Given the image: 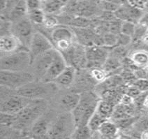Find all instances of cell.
Instances as JSON below:
<instances>
[{"mask_svg": "<svg viewBox=\"0 0 148 139\" xmlns=\"http://www.w3.org/2000/svg\"><path fill=\"white\" fill-rule=\"evenodd\" d=\"M148 0H127V2L134 7L144 11Z\"/></svg>", "mask_w": 148, "mask_h": 139, "instance_id": "39", "label": "cell"}, {"mask_svg": "<svg viewBox=\"0 0 148 139\" xmlns=\"http://www.w3.org/2000/svg\"><path fill=\"white\" fill-rule=\"evenodd\" d=\"M74 31L66 26H57L53 29L50 37L54 47L61 53H66L73 46Z\"/></svg>", "mask_w": 148, "mask_h": 139, "instance_id": "6", "label": "cell"}, {"mask_svg": "<svg viewBox=\"0 0 148 139\" xmlns=\"http://www.w3.org/2000/svg\"><path fill=\"white\" fill-rule=\"evenodd\" d=\"M136 24L132 22H127L124 21L122 23V25H121V32L122 34L128 35L129 36L133 37L135 33Z\"/></svg>", "mask_w": 148, "mask_h": 139, "instance_id": "30", "label": "cell"}, {"mask_svg": "<svg viewBox=\"0 0 148 139\" xmlns=\"http://www.w3.org/2000/svg\"><path fill=\"white\" fill-rule=\"evenodd\" d=\"M125 93H127V94H129V96L133 97V98L135 99L138 98V97L140 96L143 92H141L140 90H139L137 87H136L135 85L132 84V85H130V86H128L126 88Z\"/></svg>", "mask_w": 148, "mask_h": 139, "instance_id": "37", "label": "cell"}, {"mask_svg": "<svg viewBox=\"0 0 148 139\" xmlns=\"http://www.w3.org/2000/svg\"><path fill=\"white\" fill-rule=\"evenodd\" d=\"M76 74V68L73 66L67 65L63 71L54 80L53 83L60 87L66 88L73 83Z\"/></svg>", "mask_w": 148, "mask_h": 139, "instance_id": "16", "label": "cell"}, {"mask_svg": "<svg viewBox=\"0 0 148 139\" xmlns=\"http://www.w3.org/2000/svg\"><path fill=\"white\" fill-rule=\"evenodd\" d=\"M50 126L45 119L40 117L32 125V134L36 138H43L48 134Z\"/></svg>", "mask_w": 148, "mask_h": 139, "instance_id": "22", "label": "cell"}, {"mask_svg": "<svg viewBox=\"0 0 148 139\" xmlns=\"http://www.w3.org/2000/svg\"><path fill=\"white\" fill-rule=\"evenodd\" d=\"M134 102H135V99L133 97L129 96L127 93H124L119 99V103L124 105H130L134 104Z\"/></svg>", "mask_w": 148, "mask_h": 139, "instance_id": "38", "label": "cell"}, {"mask_svg": "<svg viewBox=\"0 0 148 139\" xmlns=\"http://www.w3.org/2000/svg\"><path fill=\"white\" fill-rule=\"evenodd\" d=\"M101 6L102 9H103L104 11H110V12L114 13L119 7V5L109 2V1H106V0H101Z\"/></svg>", "mask_w": 148, "mask_h": 139, "instance_id": "36", "label": "cell"}, {"mask_svg": "<svg viewBox=\"0 0 148 139\" xmlns=\"http://www.w3.org/2000/svg\"><path fill=\"white\" fill-rule=\"evenodd\" d=\"M66 66L67 63L64 58L61 54V53L58 51L53 62L51 63L49 68L40 80L44 84L53 83L54 80L58 78V76L64 70Z\"/></svg>", "mask_w": 148, "mask_h": 139, "instance_id": "10", "label": "cell"}, {"mask_svg": "<svg viewBox=\"0 0 148 139\" xmlns=\"http://www.w3.org/2000/svg\"><path fill=\"white\" fill-rule=\"evenodd\" d=\"M140 41L143 43L144 45H145V46H148V33L147 32L145 33V34L143 35V36L141 38Z\"/></svg>", "mask_w": 148, "mask_h": 139, "instance_id": "44", "label": "cell"}, {"mask_svg": "<svg viewBox=\"0 0 148 139\" xmlns=\"http://www.w3.org/2000/svg\"><path fill=\"white\" fill-rule=\"evenodd\" d=\"M143 13L144 11L136 9L131 6L128 2H126L125 4L119 6L118 9L116 10L115 15L119 21L132 22L137 24Z\"/></svg>", "mask_w": 148, "mask_h": 139, "instance_id": "12", "label": "cell"}, {"mask_svg": "<svg viewBox=\"0 0 148 139\" xmlns=\"http://www.w3.org/2000/svg\"><path fill=\"white\" fill-rule=\"evenodd\" d=\"M28 11L29 10L25 0H18L16 4L13 5L10 11L8 21H11V23H15L22 18L27 17Z\"/></svg>", "mask_w": 148, "mask_h": 139, "instance_id": "17", "label": "cell"}, {"mask_svg": "<svg viewBox=\"0 0 148 139\" xmlns=\"http://www.w3.org/2000/svg\"><path fill=\"white\" fill-rule=\"evenodd\" d=\"M134 66L138 68L148 67V51L138 50L134 51L129 58Z\"/></svg>", "mask_w": 148, "mask_h": 139, "instance_id": "21", "label": "cell"}, {"mask_svg": "<svg viewBox=\"0 0 148 139\" xmlns=\"http://www.w3.org/2000/svg\"><path fill=\"white\" fill-rule=\"evenodd\" d=\"M8 5V0H0V7H1V11L3 12V11H5L7 8Z\"/></svg>", "mask_w": 148, "mask_h": 139, "instance_id": "42", "label": "cell"}, {"mask_svg": "<svg viewBox=\"0 0 148 139\" xmlns=\"http://www.w3.org/2000/svg\"><path fill=\"white\" fill-rule=\"evenodd\" d=\"M58 25V20L53 14L45 15L43 25L47 29H54Z\"/></svg>", "mask_w": 148, "mask_h": 139, "instance_id": "33", "label": "cell"}, {"mask_svg": "<svg viewBox=\"0 0 148 139\" xmlns=\"http://www.w3.org/2000/svg\"><path fill=\"white\" fill-rule=\"evenodd\" d=\"M70 0H47L43 3L42 7L46 14H55L61 11L67 4L69 3Z\"/></svg>", "mask_w": 148, "mask_h": 139, "instance_id": "18", "label": "cell"}, {"mask_svg": "<svg viewBox=\"0 0 148 139\" xmlns=\"http://www.w3.org/2000/svg\"><path fill=\"white\" fill-rule=\"evenodd\" d=\"M106 1H109V2L111 3H113V4H115L117 5H119V6H121V5L127 2V0H106Z\"/></svg>", "mask_w": 148, "mask_h": 139, "instance_id": "43", "label": "cell"}, {"mask_svg": "<svg viewBox=\"0 0 148 139\" xmlns=\"http://www.w3.org/2000/svg\"><path fill=\"white\" fill-rule=\"evenodd\" d=\"M25 1L29 11L42 8L41 6V1L40 0H25Z\"/></svg>", "mask_w": 148, "mask_h": 139, "instance_id": "40", "label": "cell"}, {"mask_svg": "<svg viewBox=\"0 0 148 139\" xmlns=\"http://www.w3.org/2000/svg\"><path fill=\"white\" fill-rule=\"evenodd\" d=\"M107 73L102 67L92 68L90 70V77L97 83H101L107 78Z\"/></svg>", "mask_w": 148, "mask_h": 139, "instance_id": "28", "label": "cell"}, {"mask_svg": "<svg viewBox=\"0 0 148 139\" xmlns=\"http://www.w3.org/2000/svg\"><path fill=\"white\" fill-rule=\"evenodd\" d=\"M103 37V46H106L108 48H113L117 45V35L112 34L110 32H107L103 35H102Z\"/></svg>", "mask_w": 148, "mask_h": 139, "instance_id": "29", "label": "cell"}, {"mask_svg": "<svg viewBox=\"0 0 148 139\" xmlns=\"http://www.w3.org/2000/svg\"><path fill=\"white\" fill-rule=\"evenodd\" d=\"M133 85H135L140 90L141 92H146L148 91V79L147 78H137L133 83Z\"/></svg>", "mask_w": 148, "mask_h": 139, "instance_id": "35", "label": "cell"}, {"mask_svg": "<svg viewBox=\"0 0 148 139\" xmlns=\"http://www.w3.org/2000/svg\"><path fill=\"white\" fill-rule=\"evenodd\" d=\"M106 120V119L103 118L101 115H100L97 112L95 111V113L93 114V115L91 117L90 120H89L87 126L93 133L97 132L99 129L100 128L101 125Z\"/></svg>", "mask_w": 148, "mask_h": 139, "instance_id": "27", "label": "cell"}, {"mask_svg": "<svg viewBox=\"0 0 148 139\" xmlns=\"http://www.w3.org/2000/svg\"><path fill=\"white\" fill-rule=\"evenodd\" d=\"M110 54L122 60L127 56L128 50L127 49V46H116L113 47V48L110 50Z\"/></svg>", "mask_w": 148, "mask_h": 139, "instance_id": "31", "label": "cell"}, {"mask_svg": "<svg viewBox=\"0 0 148 139\" xmlns=\"http://www.w3.org/2000/svg\"><path fill=\"white\" fill-rule=\"evenodd\" d=\"M46 108V103L40 99L32 100L31 102L16 114V121L14 126L23 129L32 125L41 116Z\"/></svg>", "mask_w": 148, "mask_h": 139, "instance_id": "2", "label": "cell"}, {"mask_svg": "<svg viewBox=\"0 0 148 139\" xmlns=\"http://www.w3.org/2000/svg\"><path fill=\"white\" fill-rule=\"evenodd\" d=\"M40 1H41V3H44V2H45V1H47V0H40Z\"/></svg>", "mask_w": 148, "mask_h": 139, "instance_id": "48", "label": "cell"}, {"mask_svg": "<svg viewBox=\"0 0 148 139\" xmlns=\"http://www.w3.org/2000/svg\"><path fill=\"white\" fill-rule=\"evenodd\" d=\"M140 138L143 139H148V129L143 131L140 134Z\"/></svg>", "mask_w": 148, "mask_h": 139, "instance_id": "45", "label": "cell"}, {"mask_svg": "<svg viewBox=\"0 0 148 139\" xmlns=\"http://www.w3.org/2000/svg\"><path fill=\"white\" fill-rule=\"evenodd\" d=\"M47 89L41 86H26L17 90V94L29 99H40L47 94Z\"/></svg>", "mask_w": 148, "mask_h": 139, "instance_id": "15", "label": "cell"}, {"mask_svg": "<svg viewBox=\"0 0 148 139\" xmlns=\"http://www.w3.org/2000/svg\"><path fill=\"white\" fill-rule=\"evenodd\" d=\"M30 64H32V58L29 51L27 50L4 54L1 58V70L25 71Z\"/></svg>", "mask_w": 148, "mask_h": 139, "instance_id": "5", "label": "cell"}, {"mask_svg": "<svg viewBox=\"0 0 148 139\" xmlns=\"http://www.w3.org/2000/svg\"><path fill=\"white\" fill-rule=\"evenodd\" d=\"M122 60L110 54L102 66V68L108 75L109 73H112L122 67Z\"/></svg>", "mask_w": 148, "mask_h": 139, "instance_id": "24", "label": "cell"}, {"mask_svg": "<svg viewBox=\"0 0 148 139\" xmlns=\"http://www.w3.org/2000/svg\"><path fill=\"white\" fill-rule=\"evenodd\" d=\"M33 23L27 16L12 23L11 34L17 36L23 45L29 50L30 42L33 34Z\"/></svg>", "mask_w": 148, "mask_h": 139, "instance_id": "7", "label": "cell"}, {"mask_svg": "<svg viewBox=\"0 0 148 139\" xmlns=\"http://www.w3.org/2000/svg\"><path fill=\"white\" fill-rule=\"evenodd\" d=\"M32 100L19 95H12L6 98L1 102V112L16 115L29 104Z\"/></svg>", "mask_w": 148, "mask_h": 139, "instance_id": "11", "label": "cell"}, {"mask_svg": "<svg viewBox=\"0 0 148 139\" xmlns=\"http://www.w3.org/2000/svg\"><path fill=\"white\" fill-rule=\"evenodd\" d=\"M132 41L133 40L132 36L124 34L122 33H119V34H117V41L116 46H127L129 44H131Z\"/></svg>", "mask_w": 148, "mask_h": 139, "instance_id": "34", "label": "cell"}, {"mask_svg": "<svg viewBox=\"0 0 148 139\" xmlns=\"http://www.w3.org/2000/svg\"><path fill=\"white\" fill-rule=\"evenodd\" d=\"M93 132L90 130L87 125L75 127L71 138L77 139H86L92 138Z\"/></svg>", "mask_w": 148, "mask_h": 139, "instance_id": "26", "label": "cell"}, {"mask_svg": "<svg viewBox=\"0 0 148 139\" xmlns=\"http://www.w3.org/2000/svg\"><path fill=\"white\" fill-rule=\"evenodd\" d=\"M80 94L69 93L64 95L60 100V105L65 112H72L78 104Z\"/></svg>", "mask_w": 148, "mask_h": 139, "instance_id": "19", "label": "cell"}, {"mask_svg": "<svg viewBox=\"0 0 148 139\" xmlns=\"http://www.w3.org/2000/svg\"><path fill=\"white\" fill-rule=\"evenodd\" d=\"M99 101L98 96L91 92L80 94L78 104L71 112L75 127L87 125L91 117L95 113Z\"/></svg>", "mask_w": 148, "mask_h": 139, "instance_id": "1", "label": "cell"}, {"mask_svg": "<svg viewBox=\"0 0 148 139\" xmlns=\"http://www.w3.org/2000/svg\"><path fill=\"white\" fill-rule=\"evenodd\" d=\"M55 48L53 43L43 33L36 31L34 33L29 46V53L32 64L38 56Z\"/></svg>", "mask_w": 148, "mask_h": 139, "instance_id": "9", "label": "cell"}, {"mask_svg": "<svg viewBox=\"0 0 148 139\" xmlns=\"http://www.w3.org/2000/svg\"><path fill=\"white\" fill-rule=\"evenodd\" d=\"M0 50L4 54H10L19 50H27L29 51L27 48L23 46L19 38L13 34L1 36Z\"/></svg>", "mask_w": 148, "mask_h": 139, "instance_id": "13", "label": "cell"}, {"mask_svg": "<svg viewBox=\"0 0 148 139\" xmlns=\"http://www.w3.org/2000/svg\"><path fill=\"white\" fill-rule=\"evenodd\" d=\"M35 75L26 71L1 70L0 83L1 86L10 90H18L33 83Z\"/></svg>", "mask_w": 148, "mask_h": 139, "instance_id": "3", "label": "cell"}, {"mask_svg": "<svg viewBox=\"0 0 148 139\" xmlns=\"http://www.w3.org/2000/svg\"><path fill=\"white\" fill-rule=\"evenodd\" d=\"M110 48L104 46H92L85 47V53L87 60V67H102L110 55Z\"/></svg>", "mask_w": 148, "mask_h": 139, "instance_id": "8", "label": "cell"}, {"mask_svg": "<svg viewBox=\"0 0 148 139\" xmlns=\"http://www.w3.org/2000/svg\"><path fill=\"white\" fill-rule=\"evenodd\" d=\"M115 106V104L112 102L104 99L99 100L97 106V109H96V112H97L103 118L108 120V119L111 118Z\"/></svg>", "mask_w": 148, "mask_h": 139, "instance_id": "23", "label": "cell"}, {"mask_svg": "<svg viewBox=\"0 0 148 139\" xmlns=\"http://www.w3.org/2000/svg\"><path fill=\"white\" fill-rule=\"evenodd\" d=\"M144 11H145V12H148V1H147V2L146 3V5H145V7Z\"/></svg>", "mask_w": 148, "mask_h": 139, "instance_id": "47", "label": "cell"}, {"mask_svg": "<svg viewBox=\"0 0 148 139\" xmlns=\"http://www.w3.org/2000/svg\"><path fill=\"white\" fill-rule=\"evenodd\" d=\"M138 23L147 29L148 28V12H145L144 11V13L143 14L142 17L140 18V19L139 20Z\"/></svg>", "mask_w": 148, "mask_h": 139, "instance_id": "41", "label": "cell"}, {"mask_svg": "<svg viewBox=\"0 0 148 139\" xmlns=\"http://www.w3.org/2000/svg\"><path fill=\"white\" fill-rule=\"evenodd\" d=\"M1 124L5 127H10L14 125L16 121V115L1 112Z\"/></svg>", "mask_w": 148, "mask_h": 139, "instance_id": "32", "label": "cell"}, {"mask_svg": "<svg viewBox=\"0 0 148 139\" xmlns=\"http://www.w3.org/2000/svg\"><path fill=\"white\" fill-rule=\"evenodd\" d=\"M46 13L42 8L30 10L28 11L27 17L33 24L37 25H41L43 24Z\"/></svg>", "mask_w": 148, "mask_h": 139, "instance_id": "25", "label": "cell"}, {"mask_svg": "<svg viewBox=\"0 0 148 139\" xmlns=\"http://www.w3.org/2000/svg\"><path fill=\"white\" fill-rule=\"evenodd\" d=\"M58 53V50L53 48L50 51L43 53L34 60L33 63H34V69L36 73L38 74L39 79H41L42 76L45 74L48 68L53 62L55 59V55Z\"/></svg>", "mask_w": 148, "mask_h": 139, "instance_id": "14", "label": "cell"}, {"mask_svg": "<svg viewBox=\"0 0 148 139\" xmlns=\"http://www.w3.org/2000/svg\"><path fill=\"white\" fill-rule=\"evenodd\" d=\"M143 105L148 109V94L146 95V96L145 97L144 100H143Z\"/></svg>", "mask_w": 148, "mask_h": 139, "instance_id": "46", "label": "cell"}, {"mask_svg": "<svg viewBox=\"0 0 148 139\" xmlns=\"http://www.w3.org/2000/svg\"><path fill=\"white\" fill-rule=\"evenodd\" d=\"M118 131L119 127L115 122L108 119L102 123L97 132L103 138H113L118 134Z\"/></svg>", "mask_w": 148, "mask_h": 139, "instance_id": "20", "label": "cell"}, {"mask_svg": "<svg viewBox=\"0 0 148 139\" xmlns=\"http://www.w3.org/2000/svg\"><path fill=\"white\" fill-rule=\"evenodd\" d=\"M75 128V122L71 112H65L58 115L50 126L48 134V138H71Z\"/></svg>", "mask_w": 148, "mask_h": 139, "instance_id": "4", "label": "cell"}, {"mask_svg": "<svg viewBox=\"0 0 148 139\" xmlns=\"http://www.w3.org/2000/svg\"><path fill=\"white\" fill-rule=\"evenodd\" d=\"M147 32L148 33V28H147Z\"/></svg>", "mask_w": 148, "mask_h": 139, "instance_id": "49", "label": "cell"}]
</instances>
